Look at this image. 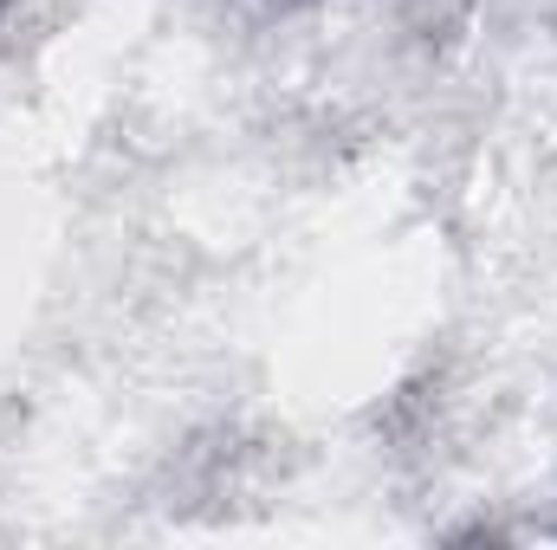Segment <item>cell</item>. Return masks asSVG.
<instances>
[{
  "label": "cell",
  "instance_id": "obj_1",
  "mask_svg": "<svg viewBox=\"0 0 557 550\" xmlns=\"http://www.w3.org/2000/svg\"><path fill=\"white\" fill-rule=\"evenodd\" d=\"M7 7H13V0H0V13H7Z\"/></svg>",
  "mask_w": 557,
  "mask_h": 550
}]
</instances>
